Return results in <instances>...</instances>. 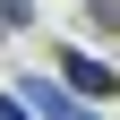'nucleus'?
<instances>
[{"label": "nucleus", "mask_w": 120, "mask_h": 120, "mask_svg": "<svg viewBox=\"0 0 120 120\" xmlns=\"http://www.w3.org/2000/svg\"><path fill=\"white\" fill-rule=\"evenodd\" d=\"M17 103H26L34 120H103L94 103H86V94H69L60 77H17Z\"/></svg>", "instance_id": "1"}, {"label": "nucleus", "mask_w": 120, "mask_h": 120, "mask_svg": "<svg viewBox=\"0 0 120 120\" xmlns=\"http://www.w3.org/2000/svg\"><path fill=\"white\" fill-rule=\"evenodd\" d=\"M60 86H69V94H103V103H112V94H120V69H112V60H94V52H60Z\"/></svg>", "instance_id": "2"}, {"label": "nucleus", "mask_w": 120, "mask_h": 120, "mask_svg": "<svg viewBox=\"0 0 120 120\" xmlns=\"http://www.w3.org/2000/svg\"><path fill=\"white\" fill-rule=\"evenodd\" d=\"M86 26L94 34H120V0H86Z\"/></svg>", "instance_id": "3"}, {"label": "nucleus", "mask_w": 120, "mask_h": 120, "mask_svg": "<svg viewBox=\"0 0 120 120\" xmlns=\"http://www.w3.org/2000/svg\"><path fill=\"white\" fill-rule=\"evenodd\" d=\"M0 120H34V112H26V103H17V94H0Z\"/></svg>", "instance_id": "4"}]
</instances>
